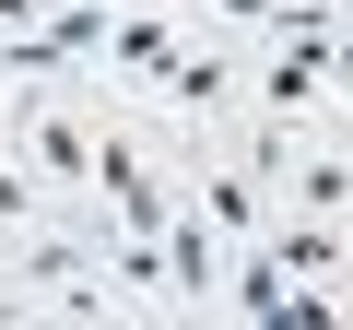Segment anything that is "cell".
Returning a JSON list of instances; mask_svg holds the SVG:
<instances>
[{
	"instance_id": "cell-1",
	"label": "cell",
	"mask_w": 353,
	"mask_h": 330,
	"mask_svg": "<svg viewBox=\"0 0 353 330\" xmlns=\"http://www.w3.org/2000/svg\"><path fill=\"white\" fill-rule=\"evenodd\" d=\"M165 295L224 307V236H201V213H165Z\"/></svg>"
},
{
	"instance_id": "cell-2",
	"label": "cell",
	"mask_w": 353,
	"mask_h": 330,
	"mask_svg": "<svg viewBox=\"0 0 353 330\" xmlns=\"http://www.w3.org/2000/svg\"><path fill=\"white\" fill-rule=\"evenodd\" d=\"M12 142H24V165H36L48 189H71V177H94V130H83V118H24Z\"/></svg>"
},
{
	"instance_id": "cell-3",
	"label": "cell",
	"mask_w": 353,
	"mask_h": 330,
	"mask_svg": "<svg viewBox=\"0 0 353 330\" xmlns=\"http://www.w3.org/2000/svg\"><path fill=\"white\" fill-rule=\"evenodd\" d=\"M259 248L283 260V283H318V271H341V224H330V213H294V224H259Z\"/></svg>"
},
{
	"instance_id": "cell-4",
	"label": "cell",
	"mask_w": 353,
	"mask_h": 330,
	"mask_svg": "<svg viewBox=\"0 0 353 330\" xmlns=\"http://www.w3.org/2000/svg\"><path fill=\"white\" fill-rule=\"evenodd\" d=\"M283 177H294V213H330V224L353 213V165H341V153L294 142V153H283Z\"/></svg>"
},
{
	"instance_id": "cell-5",
	"label": "cell",
	"mask_w": 353,
	"mask_h": 330,
	"mask_svg": "<svg viewBox=\"0 0 353 330\" xmlns=\"http://www.w3.org/2000/svg\"><path fill=\"white\" fill-rule=\"evenodd\" d=\"M106 59L165 83V59H176V24H165V12H118V24H106Z\"/></svg>"
},
{
	"instance_id": "cell-6",
	"label": "cell",
	"mask_w": 353,
	"mask_h": 330,
	"mask_svg": "<svg viewBox=\"0 0 353 330\" xmlns=\"http://www.w3.org/2000/svg\"><path fill=\"white\" fill-rule=\"evenodd\" d=\"M165 83L189 95V106H224V95H236V59H224V48H176V59H165Z\"/></svg>"
},
{
	"instance_id": "cell-7",
	"label": "cell",
	"mask_w": 353,
	"mask_h": 330,
	"mask_svg": "<svg viewBox=\"0 0 353 330\" xmlns=\"http://www.w3.org/2000/svg\"><path fill=\"white\" fill-rule=\"evenodd\" d=\"M201 224L212 236H259V177H201Z\"/></svg>"
},
{
	"instance_id": "cell-8",
	"label": "cell",
	"mask_w": 353,
	"mask_h": 330,
	"mask_svg": "<svg viewBox=\"0 0 353 330\" xmlns=\"http://www.w3.org/2000/svg\"><path fill=\"white\" fill-rule=\"evenodd\" d=\"M106 271L130 295H165V236H106Z\"/></svg>"
},
{
	"instance_id": "cell-9",
	"label": "cell",
	"mask_w": 353,
	"mask_h": 330,
	"mask_svg": "<svg viewBox=\"0 0 353 330\" xmlns=\"http://www.w3.org/2000/svg\"><path fill=\"white\" fill-rule=\"evenodd\" d=\"M36 201H48V177L24 153H0V224H36Z\"/></svg>"
},
{
	"instance_id": "cell-10",
	"label": "cell",
	"mask_w": 353,
	"mask_h": 330,
	"mask_svg": "<svg viewBox=\"0 0 353 330\" xmlns=\"http://www.w3.org/2000/svg\"><path fill=\"white\" fill-rule=\"evenodd\" d=\"M212 12H224V24H248V36H259V24H271V0H212Z\"/></svg>"
},
{
	"instance_id": "cell-11",
	"label": "cell",
	"mask_w": 353,
	"mask_h": 330,
	"mask_svg": "<svg viewBox=\"0 0 353 330\" xmlns=\"http://www.w3.org/2000/svg\"><path fill=\"white\" fill-rule=\"evenodd\" d=\"M330 83H353V24H330Z\"/></svg>"
},
{
	"instance_id": "cell-12",
	"label": "cell",
	"mask_w": 353,
	"mask_h": 330,
	"mask_svg": "<svg viewBox=\"0 0 353 330\" xmlns=\"http://www.w3.org/2000/svg\"><path fill=\"white\" fill-rule=\"evenodd\" d=\"M36 12H48V0H0V36H24V24H36Z\"/></svg>"
},
{
	"instance_id": "cell-13",
	"label": "cell",
	"mask_w": 353,
	"mask_h": 330,
	"mask_svg": "<svg viewBox=\"0 0 353 330\" xmlns=\"http://www.w3.org/2000/svg\"><path fill=\"white\" fill-rule=\"evenodd\" d=\"M0 48H12V36H0Z\"/></svg>"
}]
</instances>
